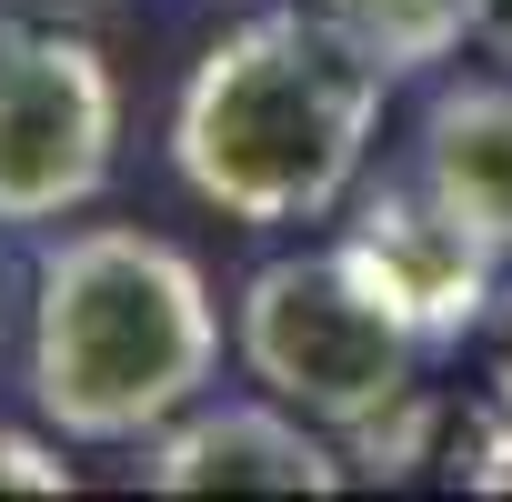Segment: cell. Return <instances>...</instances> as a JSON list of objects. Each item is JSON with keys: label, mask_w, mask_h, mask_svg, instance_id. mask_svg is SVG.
<instances>
[{"label": "cell", "mask_w": 512, "mask_h": 502, "mask_svg": "<svg viewBox=\"0 0 512 502\" xmlns=\"http://www.w3.org/2000/svg\"><path fill=\"white\" fill-rule=\"evenodd\" d=\"M121 81L71 21L0 11V231L71 221L111 191Z\"/></svg>", "instance_id": "4"}, {"label": "cell", "mask_w": 512, "mask_h": 502, "mask_svg": "<svg viewBox=\"0 0 512 502\" xmlns=\"http://www.w3.org/2000/svg\"><path fill=\"white\" fill-rule=\"evenodd\" d=\"M231 352L262 392H282L322 432H362L372 412L422 392V362H432L422 322L382 292V272L352 241L272 251L231 302Z\"/></svg>", "instance_id": "3"}, {"label": "cell", "mask_w": 512, "mask_h": 502, "mask_svg": "<svg viewBox=\"0 0 512 502\" xmlns=\"http://www.w3.org/2000/svg\"><path fill=\"white\" fill-rule=\"evenodd\" d=\"M31 302H41V262H21V231H0V352L31 322Z\"/></svg>", "instance_id": "11"}, {"label": "cell", "mask_w": 512, "mask_h": 502, "mask_svg": "<svg viewBox=\"0 0 512 502\" xmlns=\"http://www.w3.org/2000/svg\"><path fill=\"white\" fill-rule=\"evenodd\" d=\"M482 342H492V352H512V272H502V302H492V322H482Z\"/></svg>", "instance_id": "14"}, {"label": "cell", "mask_w": 512, "mask_h": 502, "mask_svg": "<svg viewBox=\"0 0 512 502\" xmlns=\"http://www.w3.org/2000/svg\"><path fill=\"white\" fill-rule=\"evenodd\" d=\"M472 41H482V51H492V61L512 71V0H482V21H472Z\"/></svg>", "instance_id": "13"}, {"label": "cell", "mask_w": 512, "mask_h": 502, "mask_svg": "<svg viewBox=\"0 0 512 502\" xmlns=\"http://www.w3.org/2000/svg\"><path fill=\"white\" fill-rule=\"evenodd\" d=\"M482 392H492V402L512 412V352H492V382H482Z\"/></svg>", "instance_id": "15"}, {"label": "cell", "mask_w": 512, "mask_h": 502, "mask_svg": "<svg viewBox=\"0 0 512 502\" xmlns=\"http://www.w3.org/2000/svg\"><path fill=\"white\" fill-rule=\"evenodd\" d=\"M432 432H442V402H432V392H402L392 412H372L362 432H342L352 482H402V472H422V462H432Z\"/></svg>", "instance_id": "9"}, {"label": "cell", "mask_w": 512, "mask_h": 502, "mask_svg": "<svg viewBox=\"0 0 512 502\" xmlns=\"http://www.w3.org/2000/svg\"><path fill=\"white\" fill-rule=\"evenodd\" d=\"M131 482L141 492H342L352 452H332V432L282 392H241V402L201 392L141 442Z\"/></svg>", "instance_id": "5"}, {"label": "cell", "mask_w": 512, "mask_h": 502, "mask_svg": "<svg viewBox=\"0 0 512 502\" xmlns=\"http://www.w3.org/2000/svg\"><path fill=\"white\" fill-rule=\"evenodd\" d=\"M322 11L392 71V81H422L432 61H452L482 21V0H322Z\"/></svg>", "instance_id": "8"}, {"label": "cell", "mask_w": 512, "mask_h": 502, "mask_svg": "<svg viewBox=\"0 0 512 502\" xmlns=\"http://www.w3.org/2000/svg\"><path fill=\"white\" fill-rule=\"evenodd\" d=\"M11 11H31V21H71V31H101V21L131 11V0H11Z\"/></svg>", "instance_id": "12"}, {"label": "cell", "mask_w": 512, "mask_h": 502, "mask_svg": "<svg viewBox=\"0 0 512 502\" xmlns=\"http://www.w3.org/2000/svg\"><path fill=\"white\" fill-rule=\"evenodd\" d=\"M412 171L422 191L472 221L502 262H512V71H462L422 101V131H412Z\"/></svg>", "instance_id": "7"}, {"label": "cell", "mask_w": 512, "mask_h": 502, "mask_svg": "<svg viewBox=\"0 0 512 502\" xmlns=\"http://www.w3.org/2000/svg\"><path fill=\"white\" fill-rule=\"evenodd\" d=\"M221 382V302L181 241L141 221H81L41 251L31 412L61 442H151Z\"/></svg>", "instance_id": "2"}, {"label": "cell", "mask_w": 512, "mask_h": 502, "mask_svg": "<svg viewBox=\"0 0 512 502\" xmlns=\"http://www.w3.org/2000/svg\"><path fill=\"white\" fill-rule=\"evenodd\" d=\"M392 71L322 11V0H282V11L231 21L171 101V171L191 201H211L241 231H292L332 221L362 191L372 131H382Z\"/></svg>", "instance_id": "1"}, {"label": "cell", "mask_w": 512, "mask_h": 502, "mask_svg": "<svg viewBox=\"0 0 512 502\" xmlns=\"http://www.w3.org/2000/svg\"><path fill=\"white\" fill-rule=\"evenodd\" d=\"M0 492H71V462H61L41 432H11V422H0Z\"/></svg>", "instance_id": "10"}, {"label": "cell", "mask_w": 512, "mask_h": 502, "mask_svg": "<svg viewBox=\"0 0 512 502\" xmlns=\"http://www.w3.org/2000/svg\"><path fill=\"white\" fill-rule=\"evenodd\" d=\"M342 241L382 272V292L422 322L432 352L472 342V332L492 322V302H502V272H512L472 221H452V211L422 191V171H412V181H372V191L352 201Z\"/></svg>", "instance_id": "6"}]
</instances>
